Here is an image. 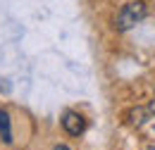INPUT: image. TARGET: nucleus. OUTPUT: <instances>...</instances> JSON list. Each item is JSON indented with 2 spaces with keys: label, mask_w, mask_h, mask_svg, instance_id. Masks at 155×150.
<instances>
[{
  "label": "nucleus",
  "mask_w": 155,
  "mask_h": 150,
  "mask_svg": "<svg viewBox=\"0 0 155 150\" xmlns=\"http://www.w3.org/2000/svg\"><path fill=\"white\" fill-rule=\"evenodd\" d=\"M0 138L2 143H12V124H10L7 110H0Z\"/></svg>",
  "instance_id": "20e7f679"
},
{
  "label": "nucleus",
  "mask_w": 155,
  "mask_h": 150,
  "mask_svg": "<svg viewBox=\"0 0 155 150\" xmlns=\"http://www.w3.org/2000/svg\"><path fill=\"white\" fill-rule=\"evenodd\" d=\"M55 150H69V148H67V145H62V143H60V145H55Z\"/></svg>",
  "instance_id": "423d86ee"
},
{
  "label": "nucleus",
  "mask_w": 155,
  "mask_h": 150,
  "mask_svg": "<svg viewBox=\"0 0 155 150\" xmlns=\"http://www.w3.org/2000/svg\"><path fill=\"white\" fill-rule=\"evenodd\" d=\"M148 110H150V114H155V98H153V103L148 105Z\"/></svg>",
  "instance_id": "39448f33"
},
{
  "label": "nucleus",
  "mask_w": 155,
  "mask_h": 150,
  "mask_svg": "<svg viewBox=\"0 0 155 150\" xmlns=\"http://www.w3.org/2000/svg\"><path fill=\"white\" fill-rule=\"evenodd\" d=\"M150 119H153V114H150V110H148V107H134V110L129 112V124H131V126H136V129L146 126Z\"/></svg>",
  "instance_id": "7ed1b4c3"
},
{
  "label": "nucleus",
  "mask_w": 155,
  "mask_h": 150,
  "mask_svg": "<svg viewBox=\"0 0 155 150\" xmlns=\"http://www.w3.org/2000/svg\"><path fill=\"white\" fill-rule=\"evenodd\" d=\"M146 15H148V5L143 0H131L119 10V15L115 19V29L117 31H129L136 24H141L146 19Z\"/></svg>",
  "instance_id": "f257e3e1"
},
{
  "label": "nucleus",
  "mask_w": 155,
  "mask_h": 150,
  "mask_svg": "<svg viewBox=\"0 0 155 150\" xmlns=\"http://www.w3.org/2000/svg\"><path fill=\"white\" fill-rule=\"evenodd\" d=\"M62 129L69 133V136H81V133L86 131V119H84V114L74 112V110H67V112L62 114Z\"/></svg>",
  "instance_id": "f03ea898"
}]
</instances>
